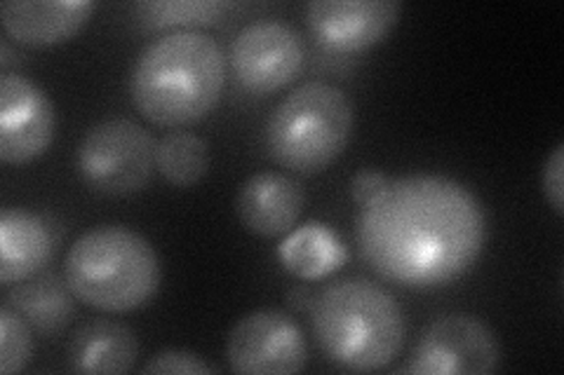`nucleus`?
<instances>
[{
	"label": "nucleus",
	"instance_id": "nucleus-24",
	"mask_svg": "<svg viewBox=\"0 0 564 375\" xmlns=\"http://www.w3.org/2000/svg\"><path fill=\"white\" fill-rule=\"evenodd\" d=\"M313 302V296H311V291L306 289V287H296L292 294H290V306L294 308V310H304L306 306H311Z\"/></svg>",
	"mask_w": 564,
	"mask_h": 375
},
{
	"label": "nucleus",
	"instance_id": "nucleus-9",
	"mask_svg": "<svg viewBox=\"0 0 564 375\" xmlns=\"http://www.w3.org/2000/svg\"><path fill=\"white\" fill-rule=\"evenodd\" d=\"M228 57L240 87L252 95H271L302 74L306 49L296 29L263 20L238 31Z\"/></svg>",
	"mask_w": 564,
	"mask_h": 375
},
{
	"label": "nucleus",
	"instance_id": "nucleus-1",
	"mask_svg": "<svg viewBox=\"0 0 564 375\" xmlns=\"http://www.w3.org/2000/svg\"><path fill=\"white\" fill-rule=\"evenodd\" d=\"M356 238L379 277L408 289H437L478 263L487 217L464 184L443 174H410L388 178L360 207Z\"/></svg>",
	"mask_w": 564,
	"mask_h": 375
},
{
	"label": "nucleus",
	"instance_id": "nucleus-5",
	"mask_svg": "<svg viewBox=\"0 0 564 375\" xmlns=\"http://www.w3.org/2000/svg\"><path fill=\"white\" fill-rule=\"evenodd\" d=\"M352 103L341 87L311 80L282 99L267 124V148L280 167L313 176L346 151Z\"/></svg>",
	"mask_w": 564,
	"mask_h": 375
},
{
	"label": "nucleus",
	"instance_id": "nucleus-7",
	"mask_svg": "<svg viewBox=\"0 0 564 375\" xmlns=\"http://www.w3.org/2000/svg\"><path fill=\"white\" fill-rule=\"evenodd\" d=\"M501 348L482 319L445 315L421 333L402 373L414 375H485L499 368Z\"/></svg>",
	"mask_w": 564,
	"mask_h": 375
},
{
	"label": "nucleus",
	"instance_id": "nucleus-19",
	"mask_svg": "<svg viewBox=\"0 0 564 375\" xmlns=\"http://www.w3.org/2000/svg\"><path fill=\"white\" fill-rule=\"evenodd\" d=\"M226 10L228 3L221 0H144L134 5L137 20L147 31H191V26L217 24Z\"/></svg>",
	"mask_w": 564,
	"mask_h": 375
},
{
	"label": "nucleus",
	"instance_id": "nucleus-21",
	"mask_svg": "<svg viewBox=\"0 0 564 375\" xmlns=\"http://www.w3.org/2000/svg\"><path fill=\"white\" fill-rule=\"evenodd\" d=\"M217 368L209 366L200 354L188 352V350H161L155 352L151 360L141 368V373L151 375H207L215 373Z\"/></svg>",
	"mask_w": 564,
	"mask_h": 375
},
{
	"label": "nucleus",
	"instance_id": "nucleus-17",
	"mask_svg": "<svg viewBox=\"0 0 564 375\" xmlns=\"http://www.w3.org/2000/svg\"><path fill=\"white\" fill-rule=\"evenodd\" d=\"M278 256L288 273L302 282H313L341 271L348 249L325 223H304L288 232Z\"/></svg>",
	"mask_w": 564,
	"mask_h": 375
},
{
	"label": "nucleus",
	"instance_id": "nucleus-12",
	"mask_svg": "<svg viewBox=\"0 0 564 375\" xmlns=\"http://www.w3.org/2000/svg\"><path fill=\"white\" fill-rule=\"evenodd\" d=\"M306 192L296 178L280 172H259L236 195L240 223L259 238H282L304 213Z\"/></svg>",
	"mask_w": 564,
	"mask_h": 375
},
{
	"label": "nucleus",
	"instance_id": "nucleus-2",
	"mask_svg": "<svg viewBox=\"0 0 564 375\" xmlns=\"http://www.w3.org/2000/svg\"><path fill=\"white\" fill-rule=\"evenodd\" d=\"M226 57L200 31H170L151 41L132 66L134 109L158 128H188L205 120L221 99Z\"/></svg>",
	"mask_w": 564,
	"mask_h": 375
},
{
	"label": "nucleus",
	"instance_id": "nucleus-18",
	"mask_svg": "<svg viewBox=\"0 0 564 375\" xmlns=\"http://www.w3.org/2000/svg\"><path fill=\"white\" fill-rule=\"evenodd\" d=\"M155 169L174 188H193L209 172L207 141L193 132H167L155 141Z\"/></svg>",
	"mask_w": 564,
	"mask_h": 375
},
{
	"label": "nucleus",
	"instance_id": "nucleus-11",
	"mask_svg": "<svg viewBox=\"0 0 564 375\" xmlns=\"http://www.w3.org/2000/svg\"><path fill=\"white\" fill-rule=\"evenodd\" d=\"M398 0H313L306 22L317 45L337 55H356L388 38L400 22Z\"/></svg>",
	"mask_w": 564,
	"mask_h": 375
},
{
	"label": "nucleus",
	"instance_id": "nucleus-10",
	"mask_svg": "<svg viewBox=\"0 0 564 375\" xmlns=\"http://www.w3.org/2000/svg\"><path fill=\"white\" fill-rule=\"evenodd\" d=\"M55 109L45 89L26 76L0 78V159L29 165L45 155L55 139Z\"/></svg>",
	"mask_w": 564,
	"mask_h": 375
},
{
	"label": "nucleus",
	"instance_id": "nucleus-3",
	"mask_svg": "<svg viewBox=\"0 0 564 375\" xmlns=\"http://www.w3.org/2000/svg\"><path fill=\"white\" fill-rule=\"evenodd\" d=\"M311 327L327 360L356 373L391 366L408 338V319L395 296L365 277L332 282L315 294Z\"/></svg>",
	"mask_w": 564,
	"mask_h": 375
},
{
	"label": "nucleus",
	"instance_id": "nucleus-16",
	"mask_svg": "<svg viewBox=\"0 0 564 375\" xmlns=\"http://www.w3.org/2000/svg\"><path fill=\"white\" fill-rule=\"evenodd\" d=\"M74 291L55 273L33 275L8 291L6 306L22 315L26 324L41 333H57L76 315Z\"/></svg>",
	"mask_w": 564,
	"mask_h": 375
},
{
	"label": "nucleus",
	"instance_id": "nucleus-8",
	"mask_svg": "<svg viewBox=\"0 0 564 375\" xmlns=\"http://www.w3.org/2000/svg\"><path fill=\"white\" fill-rule=\"evenodd\" d=\"M226 360L240 375H292L306 366V335L285 312L254 310L228 333Z\"/></svg>",
	"mask_w": 564,
	"mask_h": 375
},
{
	"label": "nucleus",
	"instance_id": "nucleus-13",
	"mask_svg": "<svg viewBox=\"0 0 564 375\" xmlns=\"http://www.w3.org/2000/svg\"><path fill=\"white\" fill-rule=\"evenodd\" d=\"M93 12L90 0H8L0 5V22L17 43L52 47L74 38Z\"/></svg>",
	"mask_w": 564,
	"mask_h": 375
},
{
	"label": "nucleus",
	"instance_id": "nucleus-6",
	"mask_svg": "<svg viewBox=\"0 0 564 375\" xmlns=\"http://www.w3.org/2000/svg\"><path fill=\"white\" fill-rule=\"evenodd\" d=\"M78 172L101 195H137L155 172V139L130 118L101 120L80 141Z\"/></svg>",
	"mask_w": 564,
	"mask_h": 375
},
{
	"label": "nucleus",
	"instance_id": "nucleus-4",
	"mask_svg": "<svg viewBox=\"0 0 564 375\" xmlns=\"http://www.w3.org/2000/svg\"><path fill=\"white\" fill-rule=\"evenodd\" d=\"M64 279L74 296L101 312L144 308L161 289V258L153 244L126 225H97L70 244Z\"/></svg>",
	"mask_w": 564,
	"mask_h": 375
},
{
	"label": "nucleus",
	"instance_id": "nucleus-22",
	"mask_svg": "<svg viewBox=\"0 0 564 375\" xmlns=\"http://www.w3.org/2000/svg\"><path fill=\"white\" fill-rule=\"evenodd\" d=\"M543 195L557 217L564 213V144H557L543 165Z\"/></svg>",
	"mask_w": 564,
	"mask_h": 375
},
{
	"label": "nucleus",
	"instance_id": "nucleus-14",
	"mask_svg": "<svg viewBox=\"0 0 564 375\" xmlns=\"http://www.w3.org/2000/svg\"><path fill=\"white\" fill-rule=\"evenodd\" d=\"M55 254V232L41 213L22 207L0 211V287H14L45 271Z\"/></svg>",
	"mask_w": 564,
	"mask_h": 375
},
{
	"label": "nucleus",
	"instance_id": "nucleus-20",
	"mask_svg": "<svg viewBox=\"0 0 564 375\" xmlns=\"http://www.w3.org/2000/svg\"><path fill=\"white\" fill-rule=\"evenodd\" d=\"M33 352L31 327L10 306L0 310V373L12 375L29 366Z\"/></svg>",
	"mask_w": 564,
	"mask_h": 375
},
{
	"label": "nucleus",
	"instance_id": "nucleus-15",
	"mask_svg": "<svg viewBox=\"0 0 564 375\" xmlns=\"http://www.w3.org/2000/svg\"><path fill=\"white\" fill-rule=\"evenodd\" d=\"M139 338L116 319H90L68 338L66 362L74 373L120 375L134 368Z\"/></svg>",
	"mask_w": 564,
	"mask_h": 375
},
{
	"label": "nucleus",
	"instance_id": "nucleus-23",
	"mask_svg": "<svg viewBox=\"0 0 564 375\" xmlns=\"http://www.w3.org/2000/svg\"><path fill=\"white\" fill-rule=\"evenodd\" d=\"M388 178H391V176H386V174H381V172H377V169L358 172L356 176L350 178V195H352V200H356L360 207H365L367 202H372V200L377 198V195L386 188Z\"/></svg>",
	"mask_w": 564,
	"mask_h": 375
}]
</instances>
